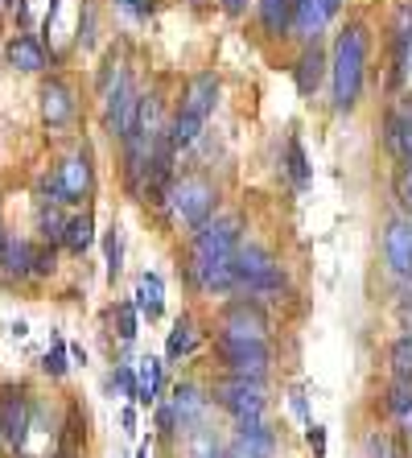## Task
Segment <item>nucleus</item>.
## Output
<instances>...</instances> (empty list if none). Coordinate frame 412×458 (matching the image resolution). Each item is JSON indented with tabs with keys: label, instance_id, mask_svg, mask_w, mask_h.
Wrapping results in <instances>:
<instances>
[{
	"label": "nucleus",
	"instance_id": "f257e3e1",
	"mask_svg": "<svg viewBox=\"0 0 412 458\" xmlns=\"http://www.w3.org/2000/svg\"><path fill=\"white\" fill-rule=\"evenodd\" d=\"M363 79H367V30L359 21H350L347 30L334 38V54H330V96H334V112H350L363 96Z\"/></svg>",
	"mask_w": 412,
	"mask_h": 458
},
{
	"label": "nucleus",
	"instance_id": "f03ea898",
	"mask_svg": "<svg viewBox=\"0 0 412 458\" xmlns=\"http://www.w3.org/2000/svg\"><path fill=\"white\" fill-rule=\"evenodd\" d=\"M235 289H243L248 298L256 301H273L285 293V273H281V265H276V256L268 252V248L260 244H243L235 248Z\"/></svg>",
	"mask_w": 412,
	"mask_h": 458
},
{
	"label": "nucleus",
	"instance_id": "7ed1b4c3",
	"mask_svg": "<svg viewBox=\"0 0 412 458\" xmlns=\"http://www.w3.org/2000/svg\"><path fill=\"white\" fill-rule=\"evenodd\" d=\"M214 203H219V191L202 174H186V178H173L170 194H165V211L173 215V224H181L186 232L202 227L214 215Z\"/></svg>",
	"mask_w": 412,
	"mask_h": 458
},
{
	"label": "nucleus",
	"instance_id": "20e7f679",
	"mask_svg": "<svg viewBox=\"0 0 412 458\" xmlns=\"http://www.w3.org/2000/svg\"><path fill=\"white\" fill-rule=\"evenodd\" d=\"M91 182H96V174H91V157H87V149H74L71 157H63L58 165H54V174H46L42 178V203H83L87 194H91Z\"/></svg>",
	"mask_w": 412,
	"mask_h": 458
},
{
	"label": "nucleus",
	"instance_id": "39448f33",
	"mask_svg": "<svg viewBox=\"0 0 412 458\" xmlns=\"http://www.w3.org/2000/svg\"><path fill=\"white\" fill-rule=\"evenodd\" d=\"M214 405L227 409L235 421H265L268 413V396H265V380H240V376H227V380L214 384Z\"/></svg>",
	"mask_w": 412,
	"mask_h": 458
},
{
	"label": "nucleus",
	"instance_id": "423d86ee",
	"mask_svg": "<svg viewBox=\"0 0 412 458\" xmlns=\"http://www.w3.org/2000/svg\"><path fill=\"white\" fill-rule=\"evenodd\" d=\"M235 248H240V219H235V215H211L206 224L190 232V256L194 260L235 256Z\"/></svg>",
	"mask_w": 412,
	"mask_h": 458
},
{
	"label": "nucleus",
	"instance_id": "0eeeda50",
	"mask_svg": "<svg viewBox=\"0 0 412 458\" xmlns=\"http://www.w3.org/2000/svg\"><path fill=\"white\" fill-rule=\"evenodd\" d=\"M268 331H273V322H268L265 306L256 298H240L231 306L223 310L219 318V339H243V343H268Z\"/></svg>",
	"mask_w": 412,
	"mask_h": 458
},
{
	"label": "nucleus",
	"instance_id": "6e6552de",
	"mask_svg": "<svg viewBox=\"0 0 412 458\" xmlns=\"http://www.w3.org/2000/svg\"><path fill=\"white\" fill-rule=\"evenodd\" d=\"M214 352L219 363L227 368V376H240V380H265L273 352L268 343H243V339H214Z\"/></svg>",
	"mask_w": 412,
	"mask_h": 458
},
{
	"label": "nucleus",
	"instance_id": "1a4fd4ad",
	"mask_svg": "<svg viewBox=\"0 0 412 458\" xmlns=\"http://www.w3.org/2000/svg\"><path fill=\"white\" fill-rule=\"evenodd\" d=\"M33 429V405H29V396L21 393V388H4L0 393V437L9 442V446L21 450L25 446V437H29Z\"/></svg>",
	"mask_w": 412,
	"mask_h": 458
},
{
	"label": "nucleus",
	"instance_id": "9d476101",
	"mask_svg": "<svg viewBox=\"0 0 412 458\" xmlns=\"http://www.w3.org/2000/svg\"><path fill=\"white\" fill-rule=\"evenodd\" d=\"M104 116H107V132L116 140H124L132 128H137V116H140V91L132 87V79H124V83L112 91V96L104 99Z\"/></svg>",
	"mask_w": 412,
	"mask_h": 458
},
{
	"label": "nucleus",
	"instance_id": "9b49d317",
	"mask_svg": "<svg viewBox=\"0 0 412 458\" xmlns=\"http://www.w3.org/2000/svg\"><path fill=\"white\" fill-rule=\"evenodd\" d=\"M194 289L198 293H231L235 289V256H219V260H186Z\"/></svg>",
	"mask_w": 412,
	"mask_h": 458
},
{
	"label": "nucleus",
	"instance_id": "f8f14e48",
	"mask_svg": "<svg viewBox=\"0 0 412 458\" xmlns=\"http://www.w3.org/2000/svg\"><path fill=\"white\" fill-rule=\"evenodd\" d=\"M38 99H42V120L50 128H66L79 116V99H74V87L66 79H46Z\"/></svg>",
	"mask_w": 412,
	"mask_h": 458
},
{
	"label": "nucleus",
	"instance_id": "ddd939ff",
	"mask_svg": "<svg viewBox=\"0 0 412 458\" xmlns=\"http://www.w3.org/2000/svg\"><path fill=\"white\" fill-rule=\"evenodd\" d=\"M383 260H388L391 277L412 281V219H391L383 232Z\"/></svg>",
	"mask_w": 412,
	"mask_h": 458
},
{
	"label": "nucleus",
	"instance_id": "4468645a",
	"mask_svg": "<svg viewBox=\"0 0 412 458\" xmlns=\"http://www.w3.org/2000/svg\"><path fill=\"white\" fill-rule=\"evenodd\" d=\"M170 413H173V421H178V429H194L206 417V405H211V396L202 393L198 384H190V380H181V384H173V393H170Z\"/></svg>",
	"mask_w": 412,
	"mask_h": 458
},
{
	"label": "nucleus",
	"instance_id": "2eb2a0df",
	"mask_svg": "<svg viewBox=\"0 0 412 458\" xmlns=\"http://www.w3.org/2000/svg\"><path fill=\"white\" fill-rule=\"evenodd\" d=\"M273 450H276V434L265 421H243L235 429L231 446H227V458H273Z\"/></svg>",
	"mask_w": 412,
	"mask_h": 458
},
{
	"label": "nucleus",
	"instance_id": "dca6fc26",
	"mask_svg": "<svg viewBox=\"0 0 412 458\" xmlns=\"http://www.w3.org/2000/svg\"><path fill=\"white\" fill-rule=\"evenodd\" d=\"M383 145H388L400 161L412 157V96L400 99V104L383 116Z\"/></svg>",
	"mask_w": 412,
	"mask_h": 458
},
{
	"label": "nucleus",
	"instance_id": "f3484780",
	"mask_svg": "<svg viewBox=\"0 0 412 458\" xmlns=\"http://www.w3.org/2000/svg\"><path fill=\"white\" fill-rule=\"evenodd\" d=\"M214 104H219V75L214 71H198L186 87V99H181V112H190L198 120H211Z\"/></svg>",
	"mask_w": 412,
	"mask_h": 458
},
{
	"label": "nucleus",
	"instance_id": "a211bd4d",
	"mask_svg": "<svg viewBox=\"0 0 412 458\" xmlns=\"http://www.w3.org/2000/svg\"><path fill=\"white\" fill-rule=\"evenodd\" d=\"M334 9L326 0H293V33L301 42H317V33L330 25Z\"/></svg>",
	"mask_w": 412,
	"mask_h": 458
},
{
	"label": "nucleus",
	"instance_id": "6ab92c4d",
	"mask_svg": "<svg viewBox=\"0 0 412 458\" xmlns=\"http://www.w3.org/2000/svg\"><path fill=\"white\" fill-rule=\"evenodd\" d=\"M4 58H9V66L25 71V75H42L46 71V46L38 42L33 33H17V38L4 46Z\"/></svg>",
	"mask_w": 412,
	"mask_h": 458
},
{
	"label": "nucleus",
	"instance_id": "aec40b11",
	"mask_svg": "<svg viewBox=\"0 0 412 458\" xmlns=\"http://www.w3.org/2000/svg\"><path fill=\"white\" fill-rule=\"evenodd\" d=\"M161 384H165V363L153 360V355L137 360V405H157Z\"/></svg>",
	"mask_w": 412,
	"mask_h": 458
},
{
	"label": "nucleus",
	"instance_id": "412c9836",
	"mask_svg": "<svg viewBox=\"0 0 412 458\" xmlns=\"http://www.w3.org/2000/svg\"><path fill=\"white\" fill-rule=\"evenodd\" d=\"M0 273H4L9 281L33 277V244H29V240H4V252H0Z\"/></svg>",
	"mask_w": 412,
	"mask_h": 458
},
{
	"label": "nucleus",
	"instance_id": "4be33fe9",
	"mask_svg": "<svg viewBox=\"0 0 412 458\" xmlns=\"http://www.w3.org/2000/svg\"><path fill=\"white\" fill-rule=\"evenodd\" d=\"M322 75H326V54H322L314 42H309L306 54H301V58H297V66H293L297 91H301V96H314L317 83H322Z\"/></svg>",
	"mask_w": 412,
	"mask_h": 458
},
{
	"label": "nucleus",
	"instance_id": "5701e85b",
	"mask_svg": "<svg viewBox=\"0 0 412 458\" xmlns=\"http://www.w3.org/2000/svg\"><path fill=\"white\" fill-rule=\"evenodd\" d=\"M198 343H202L198 322H194V318H178V322H173V331H170V339H165V360H170V363L186 360V355L198 352Z\"/></svg>",
	"mask_w": 412,
	"mask_h": 458
},
{
	"label": "nucleus",
	"instance_id": "b1692460",
	"mask_svg": "<svg viewBox=\"0 0 412 458\" xmlns=\"http://www.w3.org/2000/svg\"><path fill=\"white\" fill-rule=\"evenodd\" d=\"M137 310L145 314L148 322L161 318V310H165V281L157 277V273H145L137 285Z\"/></svg>",
	"mask_w": 412,
	"mask_h": 458
},
{
	"label": "nucleus",
	"instance_id": "393cba45",
	"mask_svg": "<svg viewBox=\"0 0 412 458\" xmlns=\"http://www.w3.org/2000/svg\"><path fill=\"white\" fill-rule=\"evenodd\" d=\"M260 25L268 38H285L293 30V0H260Z\"/></svg>",
	"mask_w": 412,
	"mask_h": 458
},
{
	"label": "nucleus",
	"instance_id": "a878e982",
	"mask_svg": "<svg viewBox=\"0 0 412 458\" xmlns=\"http://www.w3.org/2000/svg\"><path fill=\"white\" fill-rule=\"evenodd\" d=\"M186 458H227V446L219 442V434H214L211 426H194L190 434H186Z\"/></svg>",
	"mask_w": 412,
	"mask_h": 458
},
{
	"label": "nucleus",
	"instance_id": "bb28decb",
	"mask_svg": "<svg viewBox=\"0 0 412 458\" xmlns=\"http://www.w3.org/2000/svg\"><path fill=\"white\" fill-rule=\"evenodd\" d=\"M202 128H206V120H198V116H190V112H181L178 107V116L170 120V128H165V132H170V145L173 149H190L194 140L202 137Z\"/></svg>",
	"mask_w": 412,
	"mask_h": 458
},
{
	"label": "nucleus",
	"instance_id": "cd10ccee",
	"mask_svg": "<svg viewBox=\"0 0 412 458\" xmlns=\"http://www.w3.org/2000/svg\"><path fill=\"white\" fill-rule=\"evenodd\" d=\"M63 244L71 248L74 256H83L87 248L96 244V224H91V215H71V219H66V235H63Z\"/></svg>",
	"mask_w": 412,
	"mask_h": 458
},
{
	"label": "nucleus",
	"instance_id": "c85d7f7f",
	"mask_svg": "<svg viewBox=\"0 0 412 458\" xmlns=\"http://www.w3.org/2000/svg\"><path fill=\"white\" fill-rule=\"evenodd\" d=\"M58 207L63 203H42V211H38V232H42L46 244H63L66 235V215Z\"/></svg>",
	"mask_w": 412,
	"mask_h": 458
},
{
	"label": "nucleus",
	"instance_id": "c756f323",
	"mask_svg": "<svg viewBox=\"0 0 412 458\" xmlns=\"http://www.w3.org/2000/svg\"><path fill=\"white\" fill-rule=\"evenodd\" d=\"M388 413L400 417V421L412 413V376H391V384H388Z\"/></svg>",
	"mask_w": 412,
	"mask_h": 458
},
{
	"label": "nucleus",
	"instance_id": "7c9ffc66",
	"mask_svg": "<svg viewBox=\"0 0 412 458\" xmlns=\"http://www.w3.org/2000/svg\"><path fill=\"white\" fill-rule=\"evenodd\" d=\"M285 170H289V178H293L297 191H306L309 186V161H306V149H301V140L297 137H289V145H285Z\"/></svg>",
	"mask_w": 412,
	"mask_h": 458
},
{
	"label": "nucleus",
	"instance_id": "2f4dec72",
	"mask_svg": "<svg viewBox=\"0 0 412 458\" xmlns=\"http://www.w3.org/2000/svg\"><path fill=\"white\" fill-rule=\"evenodd\" d=\"M42 372L54 376V380H63V376L71 372V347H66L63 335H54L50 339V352H46V360H42Z\"/></svg>",
	"mask_w": 412,
	"mask_h": 458
},
{
	"label": "nucleus",
	"instance_id": "473e14b6",
	"mask_svg": "<svg viewBox=\"0 0 412 458\" xmlns=\"http://www.w3.org/2000/svg\"><path fill=\"white\" fill-rule=\"evenodd\" d=\"M388 368L391 376H412V335H400L388 347Z\"/></svg>",
	"mask_w": 412,
	"mask_h": 458
},
{
	"label": "nucleus",
	"instance_id": "72a5a7b5",
	"mask_svg": "<svg viewBox=\"0 0 412 458\" xmlns=\"http://www.w3.org/2000/svg\"><path fill=\"white\" fill-rule=\"evenodd\" d=\"M116 322H120V339H124V343L137 339V322H140L137 301H120V306H116Z\"/></svg>",
	"mask_w": 412,
	"mask_h": 458
},
{
	"label": "nucleus",
	"instance_id": "f704fd0d",
	"mask_svg": "<svg viewBox=\"0 0 412 458\" xmlns=\"http://www.w3.org/2000/svg\"><path fill=\"white\" fill-rule=\"evenodd\" d=\"M104 248H107V277L116 281L120 277V260H124V240H120V227H112V232H107Z\"/></svg>",
	"mask_w": 412,
	"mask_h": 458
},
{
	"label": "nucleus",
	"instance_id": "c9c22d12",
	"mask_svg": "<svg viewBox=\"0 0 412 458\" xmlns=\"http://www.w3.org/2000/svg\"><path fill=\"white\" fill-rule=\"evenodd\" d=\"M54 268H58V256H54V244L33 248V277H46V273H54Z\"/></svg>",
	"mask_w": 412,
	"mask_h": 458
},
{
	"label": "nucleus",
	"instance_id": "e433bc0d",
	"mask_svg": "<svg viewBox=\"0 0 412 458\" xmlns=\"http://www.w3.org/2000/svg\"><path fill=\"white\" fill-rule=\"evenodd\" d=\"M112 384H120V388H124V396H132V401H137V368H132V363H120L116 376H112Z\"/></svg>",
	"mask_w": 412,
	"mask_h": 458
},
{
	"label": "nucleus",
	"instance_id": "4c0bfd02",
	"mask_svg": "<svg viewBox=\"0 0 412 458\" xmlns=\"http://www.w3.org/2000/svg\"><path fill=\"white\" fill-rule=\"evenodd\" d=\"M396 194H400V203L412 211V157L400 161V178H396Z\"/></svg>",
	"mask_w": 412,
	"mask_h": 458
},
{
	"label": "nucleus",
	"instance_id": "58836bf2",
	"mask_svg": "<svg viewBox=\"0 0 412 458\" xmlns=\"http://www.w3.org/2000/svg\"><path fill=\"white\" fill-rule=\"evenodd\" d=\"M306 442H309V450H314L317 458H326V429H322V426H314V421H309V426H306Z\"/></svg>",
	"mask_w": 412,
	"mask_h": 458
},
{
	"label": "nucleus",
	"instance_id": "ea45409f",
	"mask_svg": "<svg viewBox=\"0 0 412 458\" xmlns=\"http://www.w3.org/2000/svg\"><path fill=\"white\" fill-rule=\"evenodd\" d=\"M223 13H227V17H243V13H248V0H223Z\"/></svg>",
	"mask_w": 412,
	"mask_h": 458
},
{
	"label": "nucleus",
	"instance_id": "a19ab883",
	"mask_svg": "<svg viewBox=\"0 0 412 458\" xmlns=\"http://www.w3.org/2000/svg\"><path fill=\"white\" fill-rule=\"evenodd\" d=\"M120 421H124L128 434H137V409H124V417H120Z\"/></svg>",
	"mask_w": 412,
	"mask_h": 458
},
{
	"label": "nucleus",
	"instance_id": "79ce46f5",
	"mask_svg": "<svg viewBox=\"0 0 412 458\" xmlns=\"http://www.w3.org/2000/svg\"><path fill=\"white\" fill-rule=\"evenodd\" d=\"M293 409H297V417H306V396H301V388H293Z\"/></svg>",
	"mask_w": 412,
	"mask_h": 458
},
{
	"label": "nucleus",
	"instance_id": "37998d69",
	"mask_svg": "<svg viewBox=\"0 0 412 458\" xmlns=\"http://www.w3.org/2000/svg\"><path fill=\"white\" fill-rule=\"evenodd\" d=\"M71 360H74V363H87V352H83V347H74V343H71Z\"/></svg>",
	"mask_w": 412,
	"mask_h": 458
},
{
	"label": "nucleus",
	"instance_id": "c03bdc74",
	"mask_svg": "<svg viewBox=\"0 0 412 458\" xmlns=\"http://www.w3.org/2000/svg\"><path fill=\"white\" fill-rule=\"evenodd\" d=\"M404 434H408V437H412V413H408V417H404Z\"/></svg>",
	"mask_w": 412,
	"mask_h": 458
},
{
	"label": "nucleus",
	"instance_id": "a18cd8bd",
	"mask_svg": "<svg viewBox=\"0 0 412 458\" xmlns=\"http://www.w3.org/2000/svg\"><path fill=\"white\" fill-rule=\"evenodd\" d=\"M54 458H79V454H74V450H63V454H54Z\"/></svg>",
	"mask_w": 412,
	"mask_h": 458
},
{
	"label": "nucleus",
	"instance_id": "49530a36",
	"mask_svg": "<svg viewBox=\"0 0 412 458\" xmlns=\"http://www.w3.org/2000/svg\"><path fill=\"white\" fill-rule=\"evenodd\" d=\"M137 458H148V446H140V450H137Z\"/></svg>",
	"mask_w": 412,
	"mask_h": 458
},
{
	"label": "nucleus",
	"instance_id": "de8ad7c7",
	"mask_svg": "<svg viewBox=\"0 0 412 458\" xmlns=\"http://www.w3.org/2000/svg\"><path fill=\"white\" fill-rule=\"evenodd\" d=\"M0 252H4V232H0Z\"/></svg>",
	"mask_w": 412,
	"mask_h": 458
}]
</instances>
